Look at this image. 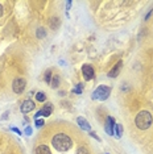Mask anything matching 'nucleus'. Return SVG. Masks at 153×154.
I'll use <instances>...</instances> for the list:
<instances>
[{
    "label": "nucleus",
    "instance_id": "f257e3e1",
    "mask_svg": "<svg viewBox=\"0 0 153 154\" xmlns=\"http://www.w3.org/2000/svg\"><path fill=\"white\" fill-rule=\"evenodd\" d=\"M73 141L71 136L66 132H57L54 133V136L52 137V146L57 150V152H61V153H65L67 150L71 149Z\"/></svg>",
    "mask_w": 153,
    "mask_h": 154
},
{
    "label": "nucleus",
    "instance_id": "f03ea898",
    "mask_svg": "<svg viewBox=\"0 0 153 154\" xmlns=\"http://www.w3.org/2000/svg\"><path fill=\"white\" fill-rule=\"evenodd\" d=\"M153 124V115L149 111H140L135 116V125L140 131H147Z\"/></svg>",
    "mask_w": 153,
    "mask_h": 154
},
{
    "label": "nucleus",
    "instance_id": "7ed1b4c3",
    "mask_svg": "<svg viewBox=\"0 0 153 154\" xmlns=\"http://www.w3.org/2000/svg\"><path fill=\"white\" fill-rule=\"evenodd\" d=\"M111 94V87L108 86H99L98 88L94 91L92 99L95 100H107Z\"/></svg>",
    "mask_w": 153,
    "mask_h": 154
},
{
    "label": "nucleus",
    "instance_id": "20e7f679",
    "mask_svg": "<svg viewBox=\"0 0 153 154\" xmlns=\"http://www.w3.org/2000/svg\"><path fill=\"white\" fill-rule=\"evenodd\" d=\"M27 88V79L23 78V76H19V78L13 79L12 83V91L16 94V95H21V94L25 91Z\"/></svg>",
    "mask_w": 153,
    "mask_h": 154
},
{
    "label": "nucleus",
    "instance_id": "39448f33",
    "mask_svg": "<svg viewBox=\"0 0 153 154\" xmlns=\"http://www.w3.org/2000/svg\"><path fill=\"white\" fill-rule=\"evenodd\" d=\"M53 109H54L53 104L48 101V103H45V106L42 107V109H41V111H38L37 113L34 115V119H36V120H37V119L40 117V116H44V117H49L50 115H52V112H53Z\"/></svg>",
    "mask_w": 153,
    "mask_h": 154
},
{
    "label": "nucleus",
    "instance_id": "423d86ee",
    "mask_svg": "<svg viewBox=\"0 0 153 154\" xmlns=\"http://www.w3.org/2000/svg\"><path fill=\"white\" fill-rule=\"evenodd\" d=\"M34 108H36V104H34V101L27 99V100H24L23 103H21V106H20V111H21V113L25 115V113H29V112H32Z\"/></svg>",
    "mask_w": 153,
    "mask_h": 154
},
{
    "label": "nucleus",
    "instance_id": "0eeeda50",
    "mask_svg": "<svg viewBox=\"0 0 153 154\" xmlns=\"http://www.w3.org/2000/svg\"><path fill=\"white\" fill-rule=\"evenodd\" d=\"M82 75L85 80H91L95 76V72H94V69L91 65H83L82 66Z\"/></svg>",
    "mask_w": 153,
    "mask_h": 154
},
{
    "label": "nucleus",
    "instance_id": "6e6552de",
    "mask_svg": "<svg viewBox=\"0 0 153 154\" xmlns=\"http://www.w3.org/2000/svg\"><path fill=\"white\" fill-rule=\"evenodd\" d=\"M115 124H116V122H115V120H114V117H108L107 119V122H106V127H104V129H106V132L108 133L110 136H115Z\"/></svg>",
    "mask_w": 153,
    "mask_h": 154
},
{
    "label": "nucleus",
    "instance_id": "1a4fd4ad",
    "mask_svg": "<svg viewBox=\"0 0 153 154\" xmlns=\"http://www.w3.org/2000/svg\"><path fill=\"white\" fill-rule=\"evenodd\" d=\"M121 67H123V62L119 61V62H117V63L115 65L114 67L108 71V76H110V78H116V76L119 75V72H120Z\"/></svg>",
    "mask_w": 153,
    "mask_h": 154
},
{
    "label": "nucleus",
    "instance_id": "9d476101",
    "mask_svg": "<svg viewBox=\"0 0 153 154\" xmlns=\"http://www.w3.org/2000/svg\"><path fill=\"white\" fill-rule=\"evenodd\" d=\"M36 154H52V152L46 143H40L36 146Z\"/></svg>",
    "mask_w": 153,
    "mask_h": 154
},
{
    "label": "nucleus",
    "instance_id": "9b49d317",
    "mask_svg": "<svg viewBox=\"0 0 153 154\" xmlns=\"http://www.w3.org/2000/svg\"><path fill=\"white\" fill-rule=\"evenodd\" d=\"M76 122H78V125L83 129V131H91V125H90V122L86 120V119L78 117V119H76Z\"/></svg>",
    "mask_w": 153,
    "mask_h": 154
},
{
    "label": "nucleus",
    "instance_id": "f8f14e48",
    "mask_svg": "<svg viewBox=\"0 0 153 154\" xmlns=\"http://www.w3.org/2000/svg\"><path fill=\"white\" fill-rule=\"evenodd\" d=\"M49 25H50V28L53 30H57L58 28H60V25H61V19L58 16L52 17V19L49 20Z\"/></svg>",
    "mask_w": 153,
    "mask_h": 154
},
{
    "label": "nucleus",
    "instance_id": "ddd939ff",
    "mask_svg": "<svg viewBox=\"0 0 153 154\" xmlns=\"http://www.w3.org/2000/svg\"><path fill=\"white\" fill-rule=\"evenodd\" d=\"M61 85V76L58 74H53V78H52V82H50V87L52 88H58Z\"/></svg>",
    "mask_w": 153,
    "mask_h": 154
},
{
    "label": "nucleus",
    "instance_id": "4468645a",
    "mask_svg": "<svg viewBox=\"0 0 153 154\" xmlns=\"http://www.w3.org/2000/svg\"><path fill=\"white\" fill-rule=\"evenodd\" d=\"M46 29L45 28H38V29L36 30V37L38 38V40H42V38L46 37Z\"/></svg>",
    "mask_w": 153,
    "mask_h": 154
},
{
    "label": "nucleus",
    "instance_id": "2eb2a0df",
    "mask_svg": "<svg viewBox=\"0 0 153 154\" xmlns=\"http://www.w3.org/2000/svg\"><path fill=\"white\" fill-rule=\"evenodd\" d=\"M75 154H91V152H90V149L87 148V146L81 145V146H78V148H76Z\"/></svg>",
    "mask_w": 153,
    "mask_h": 154
},
{
    "label": "nucleus",
    "instance_id": "dca6fc26",
    "mask_svg": "<svg viewBox=\"0 0 153 154\" xmlns=\"http://www.w3.org/2000/svg\"><path fill=\"white\" fill-rule=\"evenodd\" d=\"M115 137L116 138H120L123 136V127L120 124H115Z\"/></svg>",
    "mask_w": 153,
    "mask_h": 154
},
{
    "label": "nucleus",
    "instance_id": "f3484780",
    "mask_svg": "<svg viewBox=\"0 0 153 154\" xmlns=\"http://www.w3.org/2000/svg\"><path fill=\"white\" fill-rule=\"evenodd\" d=\"M36 100L38 101V103H45V101H46V95H45V92H42V91L37 92L36 94Z\"/></svg>",
    "mask_w": 153,
    "mask_h": 154
},
{
    "label": "nucleus",
    "instance_id": "a211bd4d",
    "mask_svg": "<svg viewBox=\"0 0 153 154\" xmlns=\"http://www.w3.org/2000/svg\"><path fill=\"white\" fill-rule=\"evenodd\" d=\"M52 78H53V72H52V70H46V71H45V75H44L45 82L50 83L52 82Z\"/></svg>",
    "mask_w": 153,
    "mask_h": 154
},
{
    "label": "nucleus",
    "instance_id": "6ab92c4d",
    "mask_svg": "<svg viewBox=\"0 0 153 154\" xmlns=\"http://www.w3.org/2000/svg\"><path fill=\"white\" fill-rule=\"evenodd\" d=\"M82 88H83V85H82V83H79L78 87H75V88L73 90V92L76 94V95H81V94H82Z\"/></svg>",
    "mask_w": 153,
    "mask_h": 154
},
{
    "label": "nucleus",
    "instance_id": "aec40b11",
    "mask_svg": "<svg viewBox=\"0 0 153 154\" xmlns=\"http://www.w3.org/2000/svg\"><path fill=\"white\" fill-rule=\"evenodd\" d=\"M34 124H36V128H42V127H44V124H45V121H44V120H41V119H37Z\"/></svg>",
    "mask_w": 153,
    "mask_h": 154
},
{
    "label": "nucleus",
    "instance_id": "412c9836",
    "mask_svg": "<svg viewBox=\"0 0 153 154\" xmlns=\"http://www.w3.org/2000/svg\"><path fill=\"white\" fill-rule=\"evenodd\" d=\"M24 133H25L27 136H30V134H32V128H30V127H27V128H25V132H24Z\"/></svg>",
    "mask_w": 153,
    "mask_h": 154
},
{
    "label": "nucleus",
    "instance_id": "4be33fe9",
    "mask_svg": "<svg viewBox=\"0 0 153 154\" xmlns=\"http://www.w3.org/2000/svg\"><path fill=\"white\" fill-rule=\"evenodd\" d=\"M4 15V8H3V5H0V17Z\"/></svg>",
    "mask_w": 153,
    "mask_h": 154
},
{
    "label": "nucleus",
    "instance_id": "5701e85b",
    "mask_svg": "<svg viewBox=\"0 0 153 154\" xmlns=\"http://www.w3.org/2000/svg\"><path fill=\"white\" fill-rule=\"evenodd\" d=\"M90 134H91V136H92V137H94V138H95V140H98V141H100V138H99V137H98V136H96V134H95V133H92V132H91V133H90Z\"/></svg>",
    "mask_w": 153,
    "mask_h": 154
},
{
    "label": "nucleus",
    "instance_id": "b1692460",
    "mask_svg": "<svg viewBox=\"0 0 153 154\" xmlns=\"http://www.w3.org/2000/svg\"><path fill=\"white\" fill-rule=\"evenodd\" d=\"M12 131H13V132H16L17 134H21V132H20V131H19V129H17V128H12Z\"/></svg>",
    "mask_w": 153,
    "mask_h": 154
}]
</instances>
